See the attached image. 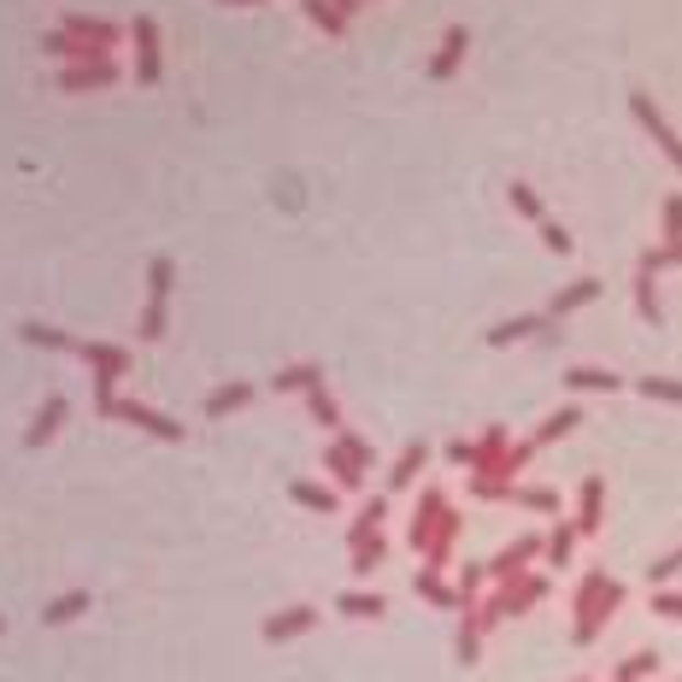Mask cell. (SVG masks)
Instances as JSON below:
<instances>
[{"mask_svg":"<svg viewBox=\"0 0 682 682\" xmlns=\"http://www.w3.org/2000/svg\"><path fill=\"white\" fill-rule=\"evenodd\" d=\"M506 618V612H501V601H494V594H488V601L483 606H476V624H483V629H494V624H501Z\"/></svg>","mask_w":682,"mask_h":682,"instance_id":"53","label":"cell"},{"mask_svg":"<svg viewBox=\"0 0 682 682\" xmlns=\"http://www.w3.org/2000/svg\"><path fill=\"white\" fill-rule=\"evenodd\" d=\"M218 7H265V0H218Z\"/></svg>","mask_w":682,"mask_h":682,"instance_id":"55","label":"cell"},{"mask_svg":"<svg viewBox=\"0 0 682 682\" xmlns=\"http://www.w3.org/2000/svg\"><path fill=\"white\" fill-rule=\"evenodd\" d=\"M536 235H541V242H548V253H559V260H571V253H576V235H571L565 224H559L553 212H548V218H541V224H536Z\"/></svg>","mask_w":682,"mask_h":682,"instance_id":"41","label":"cell"},{"mask_svg":"<svg viewBox=\"0 0 682 682\" xmlns=\"http://www.w3.org/2000/svg\"><path fill=\"white\" fill-rule=\"evenodd\" d=\"M100 418H118V424H130V430H147V436H160V441H183V424L165 418V413H153L147 400H124V395H118L112 406H100Z\"/></svg>","mask_w":682,"mask_h":682,"instance_id":"6","label":"cell"},{"mask_svg":"<svg viewBox=\"0 0 682 682\" xmlns=\"http://www.w3.org/2000/svg\"><path fill=\"white\" fill-rule=\"evenodd\" d=\"M341 488H323V483H312V476H295L288 483V501H300V506H312V512H336L341 501H336Z\"/></svg>","mask_w":682,"mask_h":682,"instance_id":"36","label":"cell"},{"mask_svg":"<svg viewBox=\"0 0 682 682\" xmlns=\"http://www.w3.org/2000/svg\"><path fill=\"white\" fill-rule=\"evenodd\" d=\"M653 618H671V624H682V588H653Z\"/></svg>","mask_w":682,"mask_h":682,"instance_id":"49","label":"cell"},{"mask_svg":"<svg viewBox=\"0 0 682 682\" xmlns=\"http://www.w3.org/2000/svg\"><path fill=\"white\" fill-rule=\"evenodd\" d=\"M629 300H636V318L641 323H664V300H659V271H647V265H636V283H629Z\"/></svg>","mask_w":682,"mask_h":682,"instance_id":"18","label":"cell"},{"mask_svg":"<svg viewBox=\"0 0 682 682\" xmlns=\"http://www.w3.org/2000/svg\"><path fill=\"white\" fill-rule=\"evenodd\" d=\"M453 588H459V612H476L483 606V588H488V565H459Z\"/></svg>","mask_w":682,"mask_h":682,"instance_id":"34","label":"cell"},{"mask_svg":"<svg viewBox=\"0 0 682 682\" xmlns=\"http://www.w3.org/2000/svg\"><path fill=\"white\" fill-rule=\"evenodd\" d=\"M65 418H72V400H65V395H47V400L36 406V418H30V430H24V448H47V441L65 430Z\"/></svg>","mask_w":682,"mask_h":682,"instance_id":"13","label":"cell"},{"mask_svg":"<svg viewBox=\"0 0 682 682\" xmlns=\"http://www.w3.org/2000/svg\"><path fill=\"white\" fill-rule=\"evenodd\" d=\"M465 54H471V30H465V24H448L424 72H430V82H453V77H459V65H465Z\"/></svg>","mask_w":682,"mask_h":682,"instance_id":"9","label":"cell"},{"mask_svg":"<svg viewBox=\"0 0 682 682\" xmlns=\"http://www.w3.org/2000/svg\"><path fill=\"white\" fill-rule=\"evenodd\" d=\"M601 518H606V476H583V488H576V530L594 536L601 530Z\"/></svg>","mask_w":682,"mask_h":682,"instance_id":"17","label":"cell"},{"mask_svg":"<svg viewBox=\"0 0 682 682\" xmlns=\"http://www.w3.org/2000/svg\"><path fill=\"white\" fill-rule=\"evenodd\" d=\"M65 30H72L82 47H95V54H112L118 42H130V24H112V19H100V12H65Z\"/></svg>","mask_w":682,"mask_h":682,"instance_id":"8","label":"cell"},{"mask_svg":"<svg viewBox=\"0 0 682 682\" xmlns=\"http://www.w3.org/2000/svg\"><path fill=\"white\" fill-rule=\"evenodd\" d=\"M459 530H465V518H459V512L448 506V518L436 524L430 548H424V565H430V571H448V565H453V541H459Z\"/></svg>","mask_w":682,"mask_h":682,"instance_id":"21","label":"cell"},{"mask_svg":"<svg viewBox=\"0 0 682 682\" xmlns=\"http://www.w3.org/2000/svg\"><path fill=\"white\" fill-rule=\"evenodd\" d=\"M424 465H430V441H406V448H400V459H395V465H388V494L413 488Z\"/></svg>","mask_w":682,"mask_h":682,"instance_id":"22","label":"cell"},{"mask_svg":"<svg viewBox=\"0 0 682 682\" xmlns=\"http://www.w3.org/2000/svg\"><path fill=\"white\" fill-rule=\"evenodd\" d=\"M576 541H583V530H576L571 518H553V530H548V571H571V559H576Z\"/></svg>","mask_w":682,"mask_h":682,"instance_id":"24","label":"cell"},{"mask_svg":"<svg viewBox=\"0 0 682 682\" xmlns=\"http://www.w3.org/2000/svg\"><path fill=\"white\" fill-rule=\"evenodd\" d=\"M548 553V536H512L501 553L488 559V583H512V576L536 571V559Z\"/></svg>","mask_w":682,"mask_h":682,"instance_id":"7","label":"cell"},{"mask_svg":"<svg viewBox=\"0 0 682 682\" xmlns=\"http://www.w3.org/2000/svg\"><path fill=\"white\" fill-rule=\"evenodd\" d=\"M506 200H512V207H518L524 218H530V224H541V218H548V200H541V195H536V183H524V177H512V183H506Z\"/></svg>","mask_w":682,"mask_h":682,"instance_id":"38","label":"cell"},{"mask_svg":"<svg viewBox=\"0 0 682 682\" xmlns=\"http://www.w3.org/2000/svg\"><path fill=\"white\" fill-rule=\"evenodd\" d=\"M0 636H7V618H0Z\"/></svg>","mask_w":682,"mask_h":682,"instance_id":"56","label":"cell"},{"mask_svg":"<svg viewBox=\"0 0 682 682\" xmlns=\"http://www.w3.org/2000/svg\"><path fill=\"white\" fill-rule=\"evenodd\" d=\"M170 283H177V260H170V253H153L147 260V300H170Z\"/></svg>","mask_w":682,"mask_h":682,"instance_id":"39","label":"cell"},{"mask_svg":"<svg viewBox=\"0 0 682 682\" xmlns=\"http://www.w3.org/2000/svg\"><path fill=\"white\" fill-rule=\"evenodd\" d=\"M512 506H524V512H541V518H559V488H518V501Z\"/></svg>","mask_w":682,"mask_h":682,"instance_id":"43","label":"cell"},{"mask_svg":"<svg viewBox=\"0 0 682 682\" xmlns=\"http://www.w3.org/2000/svg\"><path fill=\"white\" fill-rule=\"evenodd\" d=\"M636 265H647V271H676V265H682V242H659V248H647Z\"/></svg>","mask_w":682,"mask_h":682,"instance_id":"47","label":"cell"},{"mask_svg":"<svg viewBox=\"0 0 682 682\" xmlns=\"http://www.w3.org/2000/svg\"><path fill=\"white\" fill-rule=\"evenodd\" d=\"M82 612H95V594L89 588H65L59 601L42 606V624H72V618H82Z\"/></svg>","mask_w":682,"mask_h":682,"instance_id":"30","label":"cell"},{"mask_svg":"<svg viewBox=\"0 0 682 682\" xmlns=\"http://www.w3.org/2000/svg\"><path fill=\"white\" fill-rule=\"evenodd\" d=\"M77 353L89 360L95 406H112V400H118V383H124V371H130V348H118V341H82Z\"/></svg>","mask_w":682,"mask_h":682,"instance_id":"1","label":"cell"},{"mask_svg":"<svg viewBox=\"0 0 682 682\" xmlns=\"http://www.w3.org/2000/svg\"><path fill=\"white\" fill-rule=\"evenodd\" d=\"M647 576H653V588H671V576H682V548L659 553V559H653V571H647Z\"/></svg>","mask_w":682,"mask_h":682,"instance_id":"50","label":"cell"},{"mask_svg":"<svg viewBox=\"0 0 682 682\" xmlns=\"http://www.w3.org/2000/svg\"><path fill=\"white\" fill-rule=\"evenodd\" d=\"M448 518V494H441L436 483L418 494V512H413V530H406V541H413V553L430 548V536H436V524Z\"/></svg>","mask_w":682,"mask_h":682,"instance_id":"12","label":"cell"},{"mask_svg":"<svg viewBox=\"0 0 682 682\" xmlns=\"http://www.w3.org/2000/svg\"><path fill=\"white\" fill-rule=\"evenodd\" d=\"M336 612L341 618H388V601L371 588H348V594H336Z\"/></svg>","mask_w":682,"mask_h":682,"instance_id":"32","label":"cell"},{"mask_svg":"<svg viewBox=\"0 0 682 682\" xmlns=\"http://www.w3.org/2000/svg\"><path fill=\"white\" fill-rule=\"evenodd\" d=\"M336 441H341V448H348L353 459H360V465H365V471H371V465H377V453H371V441H365L360 430H341Z\"/></svg>","mask_w":682,"mask_h":682,"instance_id":"51","label":"cell"},{"mask_svg":"<svg viewBox=\"0 0 682 682\" xmlns=\"http://www.w3.org/2000/svg\"><path fill=\"white\" fill-rule=\"evenodd\" d=\"M413 588H418V601H424V606H436V612H459V588H453V583H448V576H441V571L418 565Z\"/></svg>","mask_w":682,"mask_h":682,"instance_id":"23","label":"cell"},{"mask_svg":"<svg viewBox=\"0 0 682 682\" xmlns=\"http://www.w3.org/2000/svg\"><path fill=\"white\" fill-rule=\"evenodd\" d=\"M383 559H388V536L377 530V536H365L360 548H353V571H360V576H371V571L383 565Z\"/></svg>","mask_w":682,"mask_h":682,"instance_id":"42","label":"cell"},{"mask_svg":"<svg viewBox=\"0 0 682 682\" xmlns=\"http://www.w3.org/2000/svg\"><path fill=\"white\" fill-rule=\"evenodd\" d=\"M336 7H341V12H348V19H353V12H360V7H365V0H336Z\"/></svg>","mask_w":682,"mask_h":682,"instance_id":"54","label":"cell"},{"mask_svg":"<svg viewBox=\"0 0 682 682\" xmlns=\"http://www.w3.org/2000/svg\"><path fill=\"white\" fill-rule=\"evenodd\" d=\"M253 395H260V388L242 383V377H235V383H218L200 413H207V418H230V413H242V406H253Z\"/></svg>","mask_w":682,"mask_h":682,"instance_id":"25","label":"cell"},{"mask_svg":"<svg viewBox=\"0 0 682 682\" xmlns=\"http://www.w3.org/2000/svg\"><path fill=\"white\" fill-rule=\"evenodd\" d=\"M19 336L30 341V348H47V353H77V348H82L72 330H59V323H42V318H30Z\"/></svg>","mask_w":682,"mask_h":682,"instance_id":"28","label":"cell"},{"mask_svg":"<svg viewBox=\"0 0 682 682\" xmlns=\"http://www.w3.org/2000/svg\"><path fill=\"white\" fill-rule=\"evenodd\" d=\"M618 606H624V583H612V588L601 594V601H594V606L583 612V618H571V641H576V647H588L612 618H618Z\"/></svg>","mask_w":682,"mask_h":682,"instance_id":"11","label":"cell"},{"mask_svg":"<svg viewBox=\"0 0 682 682\" xmlns=\"http://www.w3.org/2000/svg\"><path fill=\"white\" fill-rule=\"evenodd\" d=\"M483 636H488V629L476 624V612H459V641H453L459 664H476V659H483Z\"/></svg>","mask_w":682,"mask_h":682,"instance_id":"35","label":"cell"},{"mask_svg":"<svg viewBox=\"0 0 682 682\" xmlns=\"http://www.w3.org/2000/svg\"><path fill=\"white\" fill-rule=\"evenodd\" d=\"M471 501H518V483H494V476H471Z\"/></svg>","mask_w":682,"mask_h":682,"instance_id":"48","label":"cell"},{"mask_svg":"<svg viewBox=\"0 0 682 682\" xmlns=\"http://www.w3.org/2000/svg\"><path fill=\"white\" fill-rule=\"evenodd\" d=\"M676 682H682V676H676Z\"/></svg>","mask_w":682,"mask_h":682,"instance_id":"57","label":"cell"},{"mask_svg":"<svg viewBox=\"0 0 682 682\" xmlns=\"http://www.w3.org/2000/svg\"><path fill=\"white\" fill-rule=\"evenodd\" d=\"M306 413H312V424H318V430H330V436L348 430V424H341V406H336L330 388H312V395H306Z\"/></svg>","mask_w":682,"mask_h":682,"instance_id":"37","label":"cell"},{"mask_svg":"<svg viewBox=\"0 0 682 682\" xmlns=\"http://www.w3.org/2000/svg\"><path fill=\"white\" fill-rule=\"evenodd\" d=\"M130 47H135V82H142V89H160V82H165L160 19H147V12H135V19H130Z\"/></svg>","mask_w":682,"mask_h":682,"instance_id":"2","label":"cell"},{"mask_svg":"<svg viewBox=\"0 0 682 682\" xmlns=\"http://www.w3.org/2000/svg\"><path fill=\"white\" fill-rule=\"evenodd\" d=\"M553 594V576L548 571H524V576H512V583H494V601H501L506 618H524V612H536L541 601Z\"/></svg>","mask_w":682,"mask_h":682,"instance_id":"4","label":"cell"},{"mask_svg":"<svg viewBox=\"0 0 682 682\" xmlns=\"http://www.w3.org/2000/svg\"><path fill=\"white\" fill-rule=\"evenodd\" d=\"M312 624H318V606H283V612H271V618L260 624V636H265L271 647H283V641L306 636Z\"/></svg>","mask_w":682,"mask_h":682,"instance_id":"14","label":"cell"},{"mask_svg":"<svg viewBox=\"0 0 682 682\" xmlns=\"http://www.w3.org/2000/svg\"><path fill=\"white\" fill-rule=\"evenodd\" d=\"M323 471H330V483H336L341 494H360V488H365V465H360L348 448H341L336 436H330V448H323Z\"/></svg>","mask_w":682,"mask_h":682,"instance_id":"16","label":"cell"},{"mask_svg":"<svg viewBox=\"0 0 682 682\" xmlns=\"http://www.w3.org/2000/svg\"><path fill=\"white\" fill-rule=\"evenodd\" d=\"M629 118H636V124L647 130V135H653V147L664 153V160H671L676 165V177H682V130L671 124V118H664L659 107H653V95H629Z\"/></svg>","mask_w":682,"mask_h":682,"instance_id":"3","label":"cell"},{"mask_svg":"<svg viewBox=\"0 0 682 682\" xmlns=\"http://www.w3.org/2000/svg\"><path fill=\"white\" fill-rule=\"evenodd\" d=\"M271 388H277V395H312V388H323V365H318V360L283 365L277 377H271Z\"/></svg>","mask_w":682,"mask_h":682,"instance_id":"26","label":"cell"},{"mask_svg":"<svg viewBox=\"0 0 682 682\" xmlns=\"http://www.w3.org/2000/svg\"><path fill=\"white\" fill-rule=\"evenodd\" d=\"M388 524V494H371V501H360V512H353V524H348V548H360L365 536H377Z\"/></svg>","mask_w":682,"mask_h":682,"instance_id":"27","label":"cell"},{"mask_svg":"<svg viewBox=\"0 0 682 682\" xmlns=\"http://www.w3.org/2000/svg\"><path fill=\"white\" fill-rule=\"evenodd\" d=\"M576 424H583V406L571 400V406H559V413H548V418H541L530 441H536V448H553V441H565V436L576 430Z\"/></svg>","mask_w":682,"mask_h":682,"instance_id":"29","label":"cell"},{"mask_svg":"<svg viewBox=\"0 0 682 682\" xmlns=\"http://www.w3.org/2000/svg\"><path fill=\"white\" fill-rule=\"evenodd\" d=\"M506 453H512V436H506V424H488V430L476 436V465H471V476H494V483H512V471H506Z\"/></svg>","mask_w":682,"mask_h":682,"instance_id":"10","label":"cell"},{"mask_svg":"<svg viewBox=\"0 0 682 682\" xmlns=\"http://www.w3.org/2000/svg\"><path fill=\"white\" fill-rule=\"evenodd\" d=\"M42 54L47 59H59V65H82V59H95V47H82L77 36H72V30H47V36H42Z\"/></svg>","mask_w":682,"mask_h":682,"instance_id":"31","label":"cell"},{"mask_svg":"<svg viewBox=\"0 0 682 682\" xmlns=\"http://www.w3.org/2000/svg\"><path fill=\"white\" fill-rule=\"evenodd\" d=\"M594 300H601V277H571L548 300V318H571V312H583V306H594Z\"/></svg>","mask_w":682,"mask_h":682,"instance_id":"20","label":"cell"},{"mask_svg":"<svg viewBox=\"0 0 682 682\" xmlns=\"http://www.w3.org/2000/svg\"><path fill=\"white\" fill-rule=\"evenodd\" d=\"M300 12H306V19H312L318 30H323V36H348V12H341L336 7V0H300Z\"/></svg>","mask_w":682,"mask_h":682,"instance_id":"33","label":"cell"},{"mask_svg":"<svg viewBox=\"0 0 682 682\" xmlns=\"http://www.w3.org/2000/svg\"><path fill=\"white\" fill-rule=\"evenodd\" d=\"M636 395H641V400L682 406V377H636Z\"/></svg>","mask_w":682,"mask_h":682,"instance_id":"40","label":"cell"},{"mask_svg":"<svg viewBox=\"0 0 682 682\" xmlns=\"http://www.w3.org/2000/svg\"><path fill=\"white\" fill-rule=\"evenodd\" d=\"M448 465H476V441H448Z\"/></svg>","mask_w":682,"mask_h":682,"instance_id":"52","label":"cell"},{"mask_svg":"<svg viewBox=\"0 0 682 682\" xmlns=\"http://www.w3.org/2000/svg\"><path fill=\"white\" fill-rule=\"evenodd\" d=\"M548 312H518V318H506V323H494V330L483 336L488 341V348H518V341H530V336H541V330H548Z\"/></svg>","mask_w":682,"mask_h":682,"instance_id":"19","label":"cell"},{"mask_svg":"<svg viewBox=\"0 0 682 682\" xmlns=\"http://www.w3.org/2000/svg\"><path fill=\"white\" fill-rule=\"evenodd\" d=\"M112 82H124V65L112 54H95L82 65H59V89L65 95H95V89H112Z\"/></svg>","mask_w":682,"mask_h":682,"instance_id":"5","label":"cell"},{"mask_svg":"<svg viewBox=\"0 0 682 682\" xmlns=\"http://www.w3.org/2000/svg\"><path fill=\"white\" fill-rule=\"evenodd\" d=\"M659 230H664V242H682V189L664 195V207H659Z\"/></svg>","mask_w":682,"mask_h":682,"instance_id":"46","label":"cell"},{"mask_svg":"<svg viewBox=\"0 0 682 682\" xmlns=\"http://www.w3.org/2000/svg\"><path fill=\"white\" fill-rule=\"evenodd\" d=\"M135 330H142L147 341H160V336L170 330V306H165V300H147V306H142V318H135Z\"/></svg>","mask_w":682,"mask_h":682,"instance_id":"45","label":"cell"},{"mask_svg":"<svg viewBox=\"0 0 682 682\" xmlns=\"http://www.w3.org/2000/svg\"><path fill=\"white\" fill-rule=\"evenodd\" d=\"M653 671H659V653H653V647H641V653H629L618 664V676H612V682H647Z\"/></svg>","mask_w":682,"mask_h":682,"instance_id":"44","label":"cell"},{"mask_svg":"<svg viewBox=\"0 0 682 682\" xmlns=\"http://www.w3.org/2000/svg\"><path fill=\"white\" fill-rule=\"evenodd\" d=\"M565 388L571 395H624V377L606 365H565Z\"/></svg>","mask_w":682,"mask_h":682,"instance_id":"15","label":"cell"}]
</instances>
